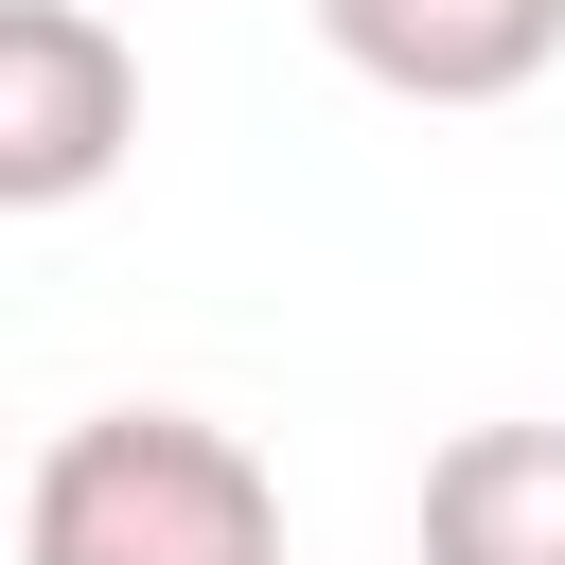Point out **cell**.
I'll return each instance as SVG.
<instances>
[{
    "instance_id": "1",
    "label": "cell",
    "mask_w": 565,
    "mask_h": 565,
    "mask_svg": "<svg viewBox=\"0 0 565 565\" xmlns=\"http://www.w3.org/2000/svg\"><path fill=\"white\" fill-rule=\"evenodd\" d=\"M18 565H282V477L194 406H88L18 494Z\"/></svg>"
},
{
    "instance_id": "2",
    "label": "cell",
    "mask_w": 565,
    "mask_h": 565,
    "mask_svg": "<svg viewBox=\"0 0 565 565\" xmlns=\"http://www.w3.org/2000/svg\"><path fill=\"white\" fill-rule=\"evenodd\" d=\"M141 141V53L106 0H0V212L106 194Z\"/></svg>"
},
{
    "instance_id": "3",
    "label": "cell",
    "mask_w": 565,
    "mask_h": 565,
    "mask_svg": "<svg viewBox=\"0 0 565 565\" xmlns=\"http://www.w3.org/2000/svg\"><path fill=\"white\" fill-rule=\"evenodd\" d=\"M318 53L388 106H512L565 53V0H318Z\"/></svg>"
},
{
    "instance_id": "4",
    "label": "cell",
    "mask_w": 565,
    "mask_h": 565,
    "mask_svg": "<svg viewBox=\"0 0 565 565\" xmlns=\"http://www.w3.org/2000/svg\"><path fill=\"white\" fill-rule=\"evenodd\" d=\"M424 565H565V424H459L424 459Z\"/></svg>"
}]
</instances>
